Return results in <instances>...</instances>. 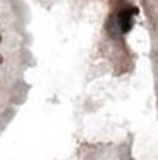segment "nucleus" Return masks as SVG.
Here are the masks:
<instances>
[{
	"instance_id": "f257e3e1",
	"label": "nucleus",
	"mask_w": 158,
	"mask_h": 160,
	"mask_svg": "<svg viewBox=\"0 0 158 160\" xmlns=\"http://www.w3.org/2000/svg\"><path fill=\"white\" fill-rule=\"evenodd\" d=\"M132 14H137V9H136V7H132L131 11H129V9H126V11H122V12L119 14L120 28H122L124 33H127L131 28H132V18H131Z\"/></svg>"
},
{
	"instance_id": "f03ea898",
	"label": "nucleus",
	"mask_w": 158,
	"mask_h": 160,
	"mask_svg": "<svg viewBox=\"0 0 158 160\" xmlns=\"http://www.w3.org/2000/svg\"><path fill=\"white\" fill-rule=\"evenodd\" d=\"M0 62H2V55H0Z\"/></svg>"
}]
</instances>
